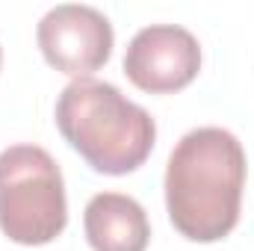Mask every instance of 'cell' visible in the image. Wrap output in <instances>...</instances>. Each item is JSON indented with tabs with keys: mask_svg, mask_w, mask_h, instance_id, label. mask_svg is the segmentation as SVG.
<instances>
[{
	"mask_svg": "<svg viewBox=\"0 0 254 251\" xmlns=\"http://www.w3.org/2000/svg\"><path fill=\"white\" fill-rule=\"evenodd\" d=\"M83 231L95 251H145L151 225L145 207L122 192H98L86 204Z\"/></svg>",
	"mask_w": 254,
	"mask_h": 251,
	"instance_id": "8992f818",
	"label": "cell"
},
{
	"mask_svg": "<svg viewBox=\"0 0 254 251\" xmlns=\"http://www.w3.org/2000/svg\"><path fill=\"white\" fill-rule=\"evenodd\" d=\"M201 71V45L187 27H142L125 51V74L151 95H169L190 86Z\"/></svg>",
	"mask_w": 254,
	"mask_h": 251,
	"instance_id": "5b68a950",
	"label": "cell"
},
{
	"mask_svg": "<svg viewBox=\"0 0 254 251\" xmlns=\"http://www.w3.org/2000/svg\"><path fill=\"white\" fill-rule=\"evenodd\" d=\"M57 127L63 139L101 175L139 169L157 139V125L113 83L71 80L57 98Z\"/></svg>",
	"mask_w": 254,
	"mask_h": 251,
	"instance_id": "7a4b0ae2",
	"label": "cell"
},
{
	"mask_svg": "<svg viewBox=\"0 0 254 251\" xmlns=\"http://www.w3.org/2000/svg\"><path fill=\"white\" fill-rule=\"evenodd\" d=\"M246 151L225 127L190 130L166 166V210L181 237L192 243L225 240L240 222Z\"/></svg>",
	"mask_w": 254,
	"mask_h": 251,
	"instance_id": "6da1fadb",
	"label": "cell"
},
{
	"mask_svg": "<svg viewBox=\"0 0 254 251\" xmlns=\"http://www.w3.org/2000/svg\"><path fill=\"white\" fill-rule=\"evenodd\" d=\"M0 60H3V51H0Z\"/></svg>",
	"mask_w": 254,
	"mask_h": 251,
	"instance_id": "52a82bcc",
	"label": "cell"
},
{
	"mask_svg": "<svg viewBox=\"0 0 254 251\" xmlns=\"http://www.w3.org/2000/svg\"><path fill=\"white\" fill-rule=\"evenodd\" d=\"M36 42L51 68L86 80L92 71L107 65L116 36L110 18L101 9L83 3H60L39 21Z\"/></svg>",
	"mask_w": 254,
	"mask_h": 251,
	"instance_id": "277c9868",
	"label": "cell"
},
{
	"mask_svg": "<svg viewBox=\"0 0 254 251\" xmlns=\"http://www.w3.org/2000/svg\"><path fill=\"white\" fill-rule=\"evenodd\" d=\"M68 225L65 181L39 145L0 151V231L18 246H48Z\"/></svg>",
	"mask_w": 254,
	"mask_h": 251,
	"instance_id": "3957f363",
	"label": "cell"
}]
</instances>
